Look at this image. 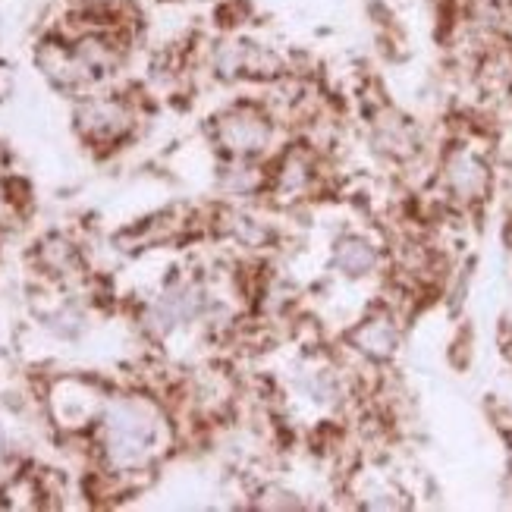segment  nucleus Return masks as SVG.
Instances as JSON below:
<instances>
[{"label":"nucleus","mask_w":512,"mask_h":512,"mask_svg":"<svg viewBox=\"0 0 512 512\" xmlns=\"http://www.w3.org/2000/svg\"><path fill=\"white\" fill-rule=\"evenodd\" d=\"M104 443L117 465H139L158 443V415L145 403H117L104 421Z\"/></svg>","instance_id":"1"},{"label":"nucleus","mask_w":512,"mask_h":512,"mask_svg":"<svg viewBox=\"0 0 512 512\" xmlns=\"http://www.w3.org/2000/svg\"><path fill=\"white\" fill-rule=\"evenodd\" d=\"M132 126L129 107L117 98H95L79 110V129L82 136L95 142H114Z\"/></svg>","instance_id":"2"},{"label":"nucleus","mask_w":512,"mask_h":512,"mask_svg":"<svg viewBox=\"0 0 512 512\" xmlns=\"http://www.w3.org/2000/svg\"><path fill=\"white\" fill-rule=\"evenodd\" d=\"M217 136L230 151H258L267 139V126L261 123V117L252 114H230L220 120L217 126Z\"/></svg>","instance_id":"3"},{"label":"nucleus","mask_w":512,"mask_h":512,"mask_svg":"<svg viewBox=\"0 0 512 512\" xmlns=\"http://www.w3.org/2000/svg\"><path fill=\"white\" fill-rule=\"evenodd\" d=\"M340 261L346 264L349 274H362L371 264V252L362 246V242H346V246L340 249Z\"/></svg>","instance_id":"4"},{"label":"nucleus","mask_w":512,"mask_h":512,"mask_svg":"<svg viewBox=\"0 0 512 512\" xmlns=\"http://www.w3.org/2000/svg\"><path fill=\"white\" fill-rule=\"evenodd\" d=\"M0 195H4V189H0Z\"/></svg>","instance_id":"5"}]
</instances>
